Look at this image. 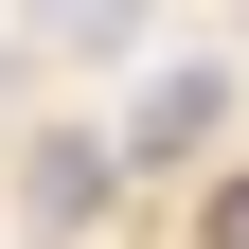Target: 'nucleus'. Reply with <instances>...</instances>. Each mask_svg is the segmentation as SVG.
Listing matches in <instances>:
<instances>
[{
	"mask_svg": "<svg viewBox=\"0 0 249 249\" xmlns=\"http://www.w3.org/2000/svg\"><path fill=\"white\" fill-rule=\"evenodd\" d=\"M213 249H249V178H231V196H213Z\"/></svg>",
	"mask_w": 249,
	"mask_h": 249,
	"instance_id": "20e7f679",
	"label": "nucleus"
},
{
	"mask_svg": "<svg viewBox=\"0 0 249 249\" xmlns=\"http://www.w3.org/2000/svg\"><path fill=\"white\" fill-rule=\"evenodd\" d=\"M213 124H231V71L178 53V71H142V107H124V160H196Z\"/></svg>",
	"mask_w": 249,
	"mask_h": 249,
	"instance_id": "f257e3e1",
	"label": "nucleus"
},
{
	"mask_svg": "<svg viewBox=\"0 0 249 249\" xmlns=\"http://www.w3.org/2000/svg\"><path fill=\"white\" fill-rule=\"evenodd\" d=\"M18 213H36V231H89V213H107V142H71V124H53L36 160H18Z\"/></svg>",
	"mask_w": 249,
	"mask_h": 249,
	"instance_id": "f03ea898",
	"label": "nucleus"
},
{
	"mask_svg": "<svg viewBox=\"0 0 249 249\" xmlns=\"http://www.w3.org/2000/svg\"><path fill=\"white\" fill-rule=\"evenodd\" d=\"M18 18H36V53H124L142 36V0H18Z\"/></svg>",
	"mask_w": 249,
	"mask_h": 249,
	"instance_id": "7ed1b4c3",
	"label": "nucleus"
}]
</instances>
